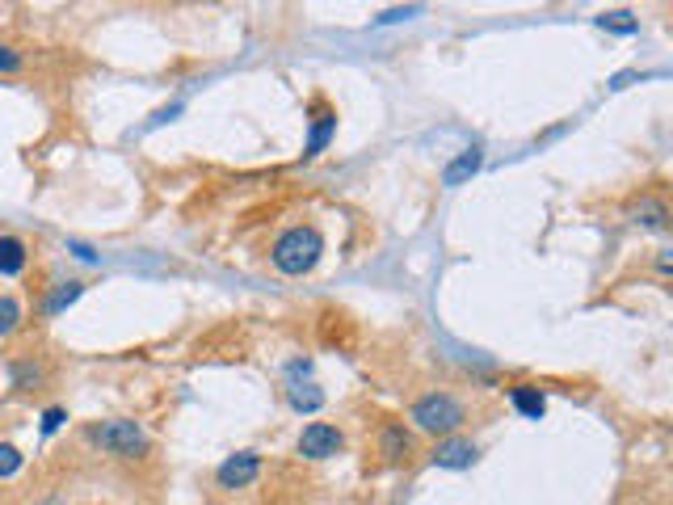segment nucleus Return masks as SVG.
<instances>
[{
    "mask_svg": "<svg viewBox=\"0 0 673 505\" xmlns=\"http://www.w3.org/2000/svg\"><path fill=\"white\" fill-rule=\"evenodd\" d=\"M320 249H324V240H320L316 228H291L274 245V266L282 274H308L320 261Z\"/></svg>",
    "mask_w": 673,
    "mask_h": 505,
    "instance_id": "obj_1",
    "label": "nucleus"
},
{
    "mask_svg": "<svg viewBox=\"0 0 673 505\" xmlns=\"http://www.w3.org/2000/svg\"><path fill=\"white\" fill-rule=\"evenodd\" d=\"M413 421L425 430V434H451L463 426V404L446 392H434V396H421L413 404Z\"/></svg>",
    "mask_w": 673,
    "mask_h": 505,
    "instance_id": "obj_2",
    "label": "nucleus"
},
{
    "mask_svg": "<svg viewBox=\"0 0 673 505\" xmlns=\"http://www.w3.org/2000/svg\"><path fill=\"white\" fill-rule=\"evenodd\" d=\"M89 442H97V447L110 451V455H144L148 451V438L135 421H106V426H93Z\"/></svg>",
    "mask_w": 673,
    "mask_h": 505,
    "instance_id": "obj_3",
    "label": "nucleus"
},
{
    "mask_svg": "<svg viewBox=\"0 0 673 505\" xmlns=\"http://www.w3.org/2000/svg\"><path fill=\"white\" fill-rule=\"evenodd\" d=\"M299 451L308 459H329L341 451V430L337 426H324V421H312L308 430L299 434Z\"/></svg>",
    "mask_w": 673,
    "mask_h": 505,
    "instance_id": "obj_4",
    "label": "nucleus"
},
{
    "mask_svg": "<svg viewBox=\"0 0 673 505\" xmlns=\"http://www.w3.org/2000/svg\"><path fill=\"white\" fill-rule=\"evenodd\" d=\"M257 468H261V459H257L253 451L232 455V459L219 468V489H244V484L257 476Z\"/></svg>",
    "mask_w": 673,
    "mask_h": 505,
    "instance_id": "obj_5",
    "label": "nucleus"
},
{
    "mask_svg": "<svg viewBox=\"0 0 673 505\" xmlns=\"http://www.w3.org/2000/svg\"><path fill=\"white\" fill-rule=\"evenodd\" d=\"M472 459H476V447H472V442H463V438H446V442L434 447L438 468H467Z\"/></svg>",
    "mask_w": 673,
    "mask_h": 505,
    "instance_id": "obj_6",
    "label": "nucleus"
},
{
    "mask_svg": "<svg viewBox=\"0 0 673 505\" xmlns=\"http://www.w3.org/2000/svg\"><path fill=\"white\" fill-rule=\"evenodd\" d=\"M333 127H337V114H333V110H324V106H316V118H312V139H308V152H303V156L324 152V144H329Z\"/></svg>",
    "mask_w": 673,
    "mask_h": 505,
    "instance_id": "obj_7",
    "label": "nucleus"
},
{
    "mask_svg": "<svg viewBox=\"0 0 673 505\" xmlns=\"http://www.w3.org/2000/svg\"><path fill=\"white\" fill-rule=\"evenodd\" d=\"M480 160H484L480 148H472V152H463L459 160H451V165H446V173H442V186H463V181L480 169Z\"/></svg>",
    "mask_w": 673,
    "mask_h": 505,
    "instance_id": "obj_8",
    "label": "nucleus"
},
{
    "mask_svg": "<svg viewBox=\"0 0 673 505\" xmlns=\"http://www.w3.org/2000/svg\"><path fill=\"white\" fill-rule=\"evenodd\" d=\"M26 270V245L17 236H0V274Z\"/></svg>",
    "mask_w": 673,
    "mask_h": 505,
    "instance_id": "obj_9",
    "label": "nucleus"
},
{
    "mask_svg": "<svg viewBox=\"0 0 673 505\" xmlns=\"http://www.w3.org/2000/svg\"><path fill=\"white\" fill-rule=\"evenodd\" d=\"M514 409L522 417H543V392L539 388H530V383H522V388H514Z\"/></svg>",
    "mask_w": 673,
    "mask_h": 505,
    "instance_id": "obj_10",
    "label": "nucleus"
},
{
    "mask_svg": "<svg viewBox=\"0 0 673 505\" xmlns=\"http://www.w3.org/2000/svg\"><path fill=\"white\" fill-rule=\"evenodd\" d=\"M80 291H85V287H80V282H59V287L51 291V299H47V316L64 312L68 303H76V299H80Z\"/></svg>",
    "mask_w": 673,
    "mask_h": 505,
    "instance_id": "obj_11",
    "label": "nucleus"
},
{
    "mask_svg": "<svg viewBox=\"0 0 673 505\" xmlns=\"http://www.w3.org/2000/svg\"><path fill=\"white\" fill-rule=\"evenodd\" d=\"M17 325H22V303L9 299V295H0V337H9Z\"/></svg>",
    "mask_w": 673,
    "mask_h": 505,
    "instance_id": "obj_12",
    "label": "nucleus"
},
{
    "mask_svg": "<svg viewBox=\"0 0 673 505\" xmlns=\"http://www.w3.org/2000/svg\"><path fill=\"white\" fill-rule=\"evenodd\" d=\"M383 455H387V459L409 455V434H404L400 426H387V430H383Z\"/></svg>",
    "mask_w": 673,
    "mask_h": 505,
    "instance_id": "obj_13",
    "label": "nucleus"
},
{
    "mask_svg": "<svg viewBox=\"0 0 673 505\" xmlns=\"http://www.w3.org/2000/svg\"><path fill=\"white\" fill-rule=\"evenodd\" d=\"M291 404H295V409H308V413H316L320 404H324V396H320L316 388H291Z\"/></svg>",
    "mask_w": 673,
    "mask_h": 505,
    "instance_id": "obj_14",
    "label": "nucleus"
},
{
    "mask_svg": "<svg viewBox=\"0 0 673 505\" xmlns=\"http://www.w3.org/2000/svg\"><path fill=\"white\" fill-rule=\"evenodd\" d=\"M598 26H602V30L610 26V30H619V34H631V30H636L631 13H602V17H598Z\"/></svg>",
    "mask_w": 673,
    "mask_h": 505,
    "instance_id": "obj_15",
    "label": "nucleus"
},
{
    "mask_svg": "<svg viewBox=\"0 0 673 505\" xmlns=\"http://www.w3.org/2000/svg\"><path fill=\"white\" fill-rule=\"evenodd\" d=\"M17 468H22V451L5 442V447H0V476H13Z\"/></svg>",
    "mask_w": 673,
    "mask_h": 505,
    "instance_id": "obj_16",
    "label": "nucleus"
},
{
    "mask_svg": "<svg viewBox=\"0 0 673 505\" xmlns=\"http://www.w3.org/2000/svg\"><path fill=\"white\" fill-rule=\"evenodd\" d=\"M636 215H644L648 228H665V207H661V202H640Z\"/></svg>",
    "mask_w": 673,
    "mask_h": 505,
    "instance_id": "obj_17",
    "label": "nucleus"
},
{
    "mask_svg": "<svg viewBox=\"0 0 673 505\" xmlns=\"http://www.w3.org/2000/svg\"><path fill=\"white\" fill-rule=\"evenodd\" d=\"M17 68H22V59H17V51L0 47V72H17Z\"/></svg>",
    "mask_w": 673,
    "mask_h": 505,
    "instance_id": "obj_18",
    "label": "nucleus"
},
{
    "mask_svg": "<svg viewBox=\"0 0 673 505\" xmlns=\"http://www.w3.org/2000/svg\"><path fill=\"white\" fill-rule=\"evenodd\" d=\"M59 426H64V409H47V417H43V430H47V434H55Z\"/></svg>",
    "mask_w": 673,
    "mask_h": 505,
    "instance_id": "obj_19",
    "label": "nucleus"
},
{
    "mask_svg": "<svg viewBox=\"0 0 673 505\" xmlns=\"http://www.w3.org/2000/svg\"><path fill=\"white\" fill-rule=\"evenodd\" d=\"M413 13H417V9H387L379 22H404V17H413Z\"/></svg>",
    "mask_w": 673,
    "mask_h": 505,
    "instance_id": "obj_20",
    "label": "nucleus"
},
{
    "mask_svg": "<svg viewBox=\"0 0 673 505\" xmlns=\"http://www.w3.org/2000/svg\"><path fill=\"white\" fill-rule=\"evenodd\" d=\"M55 505H59V501H55Z\"/></svg>",
    "mask_w": 673,
    "mask_h": 505,
    "instance_id": "obj_21",
    "label": "nucleus"
}]
</instances>
